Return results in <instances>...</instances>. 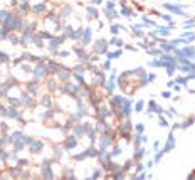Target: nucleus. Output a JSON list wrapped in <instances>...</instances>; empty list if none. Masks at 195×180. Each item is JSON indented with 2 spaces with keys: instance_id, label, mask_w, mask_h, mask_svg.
<instances>
[{
  "instance_id": "nucleus-1",
  "label": "nucleus",
  "mask_w": 195,
  "mask_h": 180,
  "mask_svg": "<svg viewBox=\"0 0 195 180\" xmlns=\"http://www.w3.org/2000/svg\"><path fill=\"white\" fill-rule=\"evenodd\" d=\"M94 4H101V0H94Z\"/></svg>"
}]
</instances>
